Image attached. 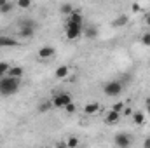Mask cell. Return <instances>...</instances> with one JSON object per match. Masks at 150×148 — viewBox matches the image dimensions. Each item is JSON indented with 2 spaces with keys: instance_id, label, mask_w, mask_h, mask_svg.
<instances>
[{
  "instance_id": "obj_1",
  "label": "cell",
  "mask_w": 150,
  "mask_h": 148,
  "mask_svg": "<svg viewBox=\"0 0 150 148\" xmlns=\"http://www.w3.org/2000/svg\"><path fill=\"white\" fill-rule=\"evenodd\" d=\"M19 85H21V78H14V77H4L0 80V94L2 96H12L19 91Z\"/></svg>"
},
{
  "instance_id": "obj_2",
  "label": "cell",
  "mask_w": 150,
  "mask_h": 148,
  "mask_svg": "<svg viewBox=\"0 0 150 148\" xmlns=\"http://www.w3.org/2000/svg\"><path fill=\"white\" fill-rule=\"evenodd\" d=\"M70 103H72V96L68 92H58V94L52 96V106L54 108H63L65 110Z\"/></svg>"
},
{
  "instance_id": "obj_3",
  "label": "cell",
  "mask_w": 150,
  "mask_h": 148,
  "mask_svg": "<svg viewBox=\"0 0 150 148\" xmlns=\"http://www.w3.org/2000/svg\"><path fill=\"white\" fill-rule=\"evenodd\" d=\"M103 92L107 96H110V98H115V96H119L122 92V84L119 80H110V82H107L103 85Z\"/></svg>"
},
{
  "instance_id": "obj_4",
  "label": "cell",
  "mask_w": 150,
  "mask_h": 148,
  "mask_svg": "<svg viewBox=\"0 0 150 148\" xmlns=\"http://www.w3.org/2000/svg\"><path fill=\"white\" fill-rule=\"evenodd\" d=\"M80 35H82V26L67 21V26H65V37L68 38V40H77Z\"/></svg>"
},
{
  "instance_id": "obj_5",
  "label": "cell",
  "mask_w": 150,
  "mask_h": 148,
  "mask_svg": "<svg viewBox=\"0 0 150 148\" xmlns=\"http://www.w3.org/2000/svg\"><path fill=\"white\" fill-rule=\"evenodd\" d=\"M113 141H115V147L117 148H129L131 143H133V138L127 132H119V134H115Z\"/></svg>"
},
{
  "instance_id": "obj_6",
  "label": "cell",
  "mask_w": 150,
  "mask_h": 148,
  "mask_svg": "<svg viewBox=\"0 0 150 148\" xmlns=\"http://www.w3.org/2000/svg\"><path fill=\"white\" fill-rule=\"evenodd\" d=\"M54 54H56V49L52 45H44V47L38 49V58L40 59H51V58H54Z\"/></svg>"
},
{
  "instance_id": "obj_7",
  "label": "cell",
  "mask_w": 150,
  "mask_h": 148,
  "mask_svg": "<svg viewBox=\"0 0 150 148\" xmlns=\"http://www.w3.org/2000/svg\"><path fill=\"white\" fill-rule=\"evenodd\" d=\"M129 23V16L127 14H119L115 19H113V26H117V28H122V26H126Z\"/></svg>"
},
{
  "instance_id": "obj_8",
  "label": "cell",
  "mask_w": 150,
  "mask_h": 148,
  "mask_svg": "<svg viewBox=\"0 0 150 148\" xmlns=\"http://www.w3.org/2000/svg\"><path fill=\"white\" fill-rule=\"evenodd\" d=\"M96 111H100V103H96V101L87 103V105L84 106V113H86V115H94Z\"/></svg>"
},
{
  "instance_id": "obj_9",
  "label": "cell",
  "mask_w": 150,
  "mask_h": 148,
  "mask_svg": "<svg viewBox=\"0 0 150 148\" xmlns=\"http://www.w3.org/2000/svg\"><path fill=\"white\" fill-rule=\"evenodd\" d=\"M68 23H75V25H84V18H82V14L80 12H77V11H74L70 16H68Z\"/></svg>"
},
{
  "instance_id": "obj_10",
  "label": "cell",
  "mask_w": 150,
  "mask_h": 148,
  "mask_svg": "<svg viewBox=\"0 0 150 148\" xmlns=\"http://www.w3.org/2000/svg\"><path fill=\"white\" fill-rule=\"evenodd\" d=\"M18 40L12 37H0V47H16Z\"/></svg>"
},
{
  "instance_id": "obj_11",
  "label": "cell",
  "mask_w": 150,
  "mask_h": 148,
  "mask_svg": "<svg viewBox=\"0 0 150 148\" xmlns=\"http://www.w3.org/2000/svg\"><path fill=\"white\" fill-rule=\"evenodd\" d=\"M119 118H120V113H117V111H113V110H108L107 111V117H105V122L107 124H115V122H119Z\"/></svg>"
},
{
  "instance_id": "obj_12",
  "label": "cell",
  "mask_w": 150,
  "mask_h": 148,
  "mask_svg": "<svg viewBox=\"0 0 150 148\" xmlns=\"http://www.w3.org/2000/svg\"><path fill=\"white\" fill-rule=\"evenodd\" d=\"M12 7H14V4H12V2H9V0H0V12H2V14L11 12V11H12Z\"/></svg>"
},
{
  "instance_id": "obj_13",
  "label": "cell",
  "mask_w": 150,
  "mask_h": 148,
  "mask_svg": "<svg viewBox=\"0 0 150 148\" xmlns=\"http://www.w3.org/2000/svg\"><path fill=\"white\" fill-rule=\"evenodd\" d=\"M70 73V68L67 66V65H61V66H58V70H56V78H65L67 75Z\"/></svg>"
},
{
  "instance_id": "obj_14",
  "label": "cell",
  "mask_w": 150,
  "mask_h": 148,
  "mask_svg": "<svg viewBox=\"0 0 150 148\" xmlns=\"http://www.w3.org/2000/svg\"><path fill=\"white\" fill-rule=\"evenodd\" d=\"M9 77H14V78H21L23 77V68L21 66H11V70H9Z\"/></svg>"
},
{
  "instance_id": "obj_15",
  "label": "cell",
  "mask_w": 150,
  "mask_h": 148,
  "mask_svg": "<svg viewBox=\"0 0 150 148\" xmlns=\"http://www.w3.org/2000/svg\"><path fill=\"white\" fill-rule=\"evenodd\" d=\"M51 108H52V101H47V99H45V101H42V103L38 105L37 110H38V113H47Z\"/></svg>"
},
{
  "instance_id": "obj_16",
  "label": "cell",
  "mask_w": 150,
  "mask_h": 148,
  "mask_svg": "<svg viewBox=\"0 0 150 148\" xmlns=\"http://www.w3.org/2000/svg\"><path fill=\"white\" fill-rule=\"evenodd\" d=\"M35 35V30L33 28H19V37L21 38H30Z\"/></svg>"
},
{
  "instance_id": "obj_17",
  "label": "cell",
  "mask_w": 150,
  "mask_h": 148,
  "mask_svg": "<svg viewBox=\"0 0 150 148\" xmlns=\"http://www.w3.org/2000/svg\"><path fill=\"white\" fill-rule=\"evenodd\" d=\"M133 122H134L136 125H142V124L145 122V115H143L142 111H133Z\"/></svg>"
},
{
  "instance_id": "obj_18",
  "label": "cell",
  "mask_w": 150,
  "mask_h": 148,
  "mask_svg": "<svg viewBox=\"0 0 150 148\" xmlns=\"http://www.w3.org/2000/svg\"><path fill=\"white\" fill-rule=\"evenodd\" d=\"M35 26H37V23L33 19H21L19 21V28H33L35 30Z\"/></svg>"
},
{
  "instance_id": "obj_19",
  "label": "cell",
  "mask_w": 150,
  "mask_h": 148,
  "mask_svg": "<svg viewBox=\"0 0 150 148\" xmlns=\"http://www.w3.org/2000/svg\"><path fill=\"white\" fill-rule=\"evenodd\" d=\"M9 70H11L9 63H5V61H0V80H2L4 77H7V73H9Z\"/></svg>"
},
{
  "instance_id": "obj_20",
  "label": "cell",
  "mask_w": 150,
  "mask_h": 148,
  "mask_svg": "<svg viewBox=\"0 0 150 148\" xmlns=\"http://www.w3.org/2000/svg\"><path fill=\"white\" fill-rule=\"evenodd\" d=\"M74 11H75L74 5H70V4H61V5H59V12H61V14H68V16H70Z\"/></svg>"
},
{
  "instance_id": "obj_21",
  "label": "cell",
  "mask_w": 150,
  "mask_h": 148,
  "mask_svg": "<svg viewBox=\"0 0 150 148\" xmlns=\"http://www.w3.org/2000/svg\"><path fill=\"white\" fill-rule=\"evenodd\" d=\"M86 37L87 38H96L98 37V30H96V26H89V28L86 30Z\"/></svg>"
},
{
  "instance_id": "obj_22",
  "label": "cell",
  "mask_w": 150,
  "mask_h": 148,
  "mask_svg": "<svg viewBox=\"0 0 150 148\" xmlns=\"http://www.w3.org/2000/svg\"><path fill=\"white\" fill-rule=\"evenodd\" d=\"M67 147L68 148H77L79 147V140H77L75 136H70V138L67 140Z\"/></svg>"
},
{
  "instance_id": "obj_23",
  "label": "cell",
  "mask_w": 150,
  "mask_h": 148,
  "mask_svg": "<svg viewBox=\"0 0 150 148\" xmlns=\"http://www.w3.org/2000/svg\"><path fill=\"white\" fill-rule=\"evenodd\" d=\"M18 7L19 9H28V7H32V2L30 0H19L18 2Z\"/></svg>"
},
{
  "instance_id": "obj_24",
  "label": "cell",
  "mask_w": 150,
  "mask_h": 148,
  "mask_svg": "<svg viewBox=\"0 0 150 148\" xmlns=\"http://www.w3.org/2000/svg\"><path fill=\"white\" fill-rule=\"evenodd\" d=\"M142 44L147 45V47H150V32H147V33L142 35Z\"/></svg>"
},
{
  "instance_id": "obj_25",
  "label": "cell",
  "mask_w": 150,
  "mask_h": 148,
  "mask_svg": "<svg viewBox=\"0 0 150 148\" xmlns=\"http://www.w3.org/2000/svg\"><path fill=\"white\" fill-rule=\"evenodd\" d=\"M112 110L117 111V113H122V111H124V105H122V103H115L112 106Z\"/></svg>"
},
{
  "instance_id": "obj_26",
  "label": "cell",
  "mask_w": 150,
  "mask_h": 148,
  "mask_svg": "<svg viewBox=\"0 0 150 148\" xmlns=\"http://www.w3.org/2000/svg\"><path fill=\"white\" fill-rule=\"evenodd\" d=\"M65 110H67V113H74V111H75V105H74V103H70Z\"/></svg>"
},
{
  "instance_id": "obj_27",
  "label": "cell",
  "mask_w": 150,
  "mask_h": 148,
  "mask_svg": "<svg viewBox=\"0 0 150 148\" xmlns=\"http://www.w3.org/2000/svg\"><path fill=\"white\" fill-rule=\"evenodd\" d=\"M143 148H150V138H145V141H143Z\"/></svg>"
},
{
  "instance_id": "obj_28",
  "label": "cell",
  "mask_w": 150,
  "mask_h": 148,
  "mask_svg": "<svg viewBox=\"0 0 150 148\" xmlns=\"http://www.w3.org/2000/svg\"><path fill=\"white\" fill-rule=\"evenodd\" d=\"M145 25L150 28V14H147V16H145Z\"/></svg>"
},
{
  "instance_id": "obj_29",
  "label": "cell",
  "mask_w": 150,
  "mask_h": 148,
  "mask_svg": "<svg viewBox=\"0 0 150 148\" xmlns=\"http://www.w3.org/2000/svg\"><path fill=\"white\" fill-rule=\"evenodd\" d=\"M131 9H133V11H140V5H138V4H133Z\"/></svg>"
},
{
  "instance_id": "obj_30",
  "label": "cell",
  "mask_w": 150,
  "mask_h": 148,
  "mask_svg": "<svg viewBox=\"0 0 150 148\" xmlns=\"http://www.w3.org/2000/svg\"><path fill=\"white\" fill-rule=\"evenodd\" d=\"M56 148H68V147H67V143H58Z\"/></svg>"
},
{
  "instance_id": "obj_31",
  "label": "cell",
  "mask_w": 150,
  "mask_h": 148,
  "mask_svg": "<svg viewBox=\"0 0 150 148\" xmlns=\"http://www.w3.org/2000/svg\"><path fill=\"white\" fill-rule=\"evenodd\" d=\"M122 113H124V115H131V108H126Z\"/></svg>"
},
{
  "instance_id": "obj_32",
  "label": "cell",
  "mask_w": 150,
  "mask_h": 148,
  "mask_svg": "<svg viewBox=\"0 0 150 148\" xmlns=\"http://www.w3.org/2000/svg\"><path fill=\"white\" fill-rule=\"evenodd\" d=\"M147 113H149V115H150V99H149V101H147Z\"/></svg>"
}]
</instances>
